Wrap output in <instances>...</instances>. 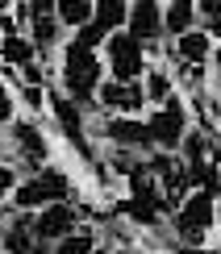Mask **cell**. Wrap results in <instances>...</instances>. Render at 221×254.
<instances>
[{
	"mask_svg": "<svg viewBox=\"0 0 221 254\" xmlns=\"http://www.w3.org/2000/svg\"><path fill=\"white\" fill-rule=\"evenodd\" d=\"M104 63H109V71H113V83H134V79H142L146 75V50H142V42L138 38H130L125 29H117V34H109L104 38Z\"/></svg>",
	"mask_w": 221,
	"mask_h": 254,
	"instance_id": "1",
	"label": "cell"
},
{
	"mask_svg": "<svg viewBox=\"0 0 221 254\" xmlns=\"http://www.w3.org/2000/svg\"><path fill=\"white\" fill-rule=\"evenodd\" d=\"M146 129H150V142H159V150H180V137L188 133V117H184V100L175 96H167V104L159 113H154L150 121H146Z\"/></svg>",
	"mask_w": 221,
	"mask_h": 254,
	"instance_id": "2",
	"label": "cell"
},
{
	"mask_svg": "<svg viewBox=\"0 0 221 254\" xmlns=\"http://www.w3.org/2000/svg\"><path fill=\"white\" fill-rule=\"evenodd\" d=\"M46 88H50V113H55L59 133L67 137L71 146H75V154H79V158L96 163V158H92V142H88V133H83V113H79L67 96H59V88H55V83H46Z\"/></svg>",
	"mask_w": 221,
	"mask_h": 254,
	"instance_id": "3",
	"label": "cell"
},
{
	"mask_svg": "<svg viewBox=\"0 0 221 254\" xmlns=\"http://www.w3.org/2000/svg\"><path fill=\"white\" fill-rule=\"evenodd\" d=\"M75 225H79L75 204H67V200L46 204V208L34 217V242H50V246H55V242H63V238L75 234Z\"/></svg>",
	"mask_w": 221,
	"mask_h": 254,
	"instance_id": "4",
	"label": "cell"
},
{
	"mask_svg": "<svg viewBox=\"0 0 221 254\" xmlns=\"http://www.w3.org/2000/svg\"><path fill=\"white\" fill-rule=\"evenodd\" d=\"M96 129L109 137L117 150H150V146H154L142 117H109V113H104V121L96 125Z\"/></svg>",
	"mask_w": 221,
	"mask_h": 254,
	"instance_id": "5",
	"label": "cell"
},
{
	"mask_svg": "<svg viewBox=\"0 0 221 254\" xmlns=\"http://www.w3.org/2000/svg\"><path fill=\"white\" fill-rule=\"evenodd\" d=\"M125 34L138 38L142 46L163 42V4L159 0H134L130 4V21H125Z\"/></svg>",
	"mask_w": 221,
	"mask_h": 254,
	"instance_id": "6",
	"label": "cell"
},
{
	"mask_svg": "<svg viewBox=\"0 0 221 254\" xmlns=\"http://www.w3.org/2000/svg\"><path fill=\"white\" fill-rule=\"evenodd\" d=\"M8 129H13V142H17V158L29 167V171H42V167H46V158H50L46 133H42L34 121H13Z\"/></svg>",
	"mask_w": 221,
	"mask_h": 254,
	"instance_id": "7",
	"label": "cell"
},
{
	"mask_svg": "<svg viewBox=\"0 0 221 254\" xmlns=\"http://www.w3.org/2000/svg\"><path fill=\"white\" fill-rule=\"evenodd\" d=\"M175 225H188V229H213V221H217V200H209L205 192H188V200L180 208H175Z\"/></svg>",
	"mask_w": 221,
	"mask_h": 254,
	"instance_id": "8",
	"label": "cell"
},
{
	"mask_svg": "<svg viewBox=\"0 0 221 254\" xmlns=\"http://www.w3.org/2000/svg\"><path fill=\"white\" fill-rule=\"evenodd\" d=\"M63 75H88V79H104V59L96 50H83L75 42H67L63 46Z\"/></svg>",
	"mask_w": 221,
	"mask_h": 254,
	"instance_id": "9",
	"label": "cell"
},
{
	"mask_svg": "<svg viewBox=\"0 0 221 254\" xmlns=\"http://www.w3.org/2000/svg\"><path fill=\"white\" fill-rule=\"evenodd\" d=\"M209 55H213V42L205 38V29H201V25H196L192 34L175 38V46H171V59H175V63H184V67H205Z\"/></svg>",
	"mask_w": 221,
	"mask_h": 254,
	"instance_id": "10",
	"label": "cell"
},
{
	"mask_svg": "<svg viewBox=\"0 0 221 254\" xmlns=\"http://www.w3.org/2000/svg\"><path fill=\"white\" fill-rule=\"evenodd\" d=\"M196 25H201V17H196L192 0H171V4H163V34L184 38V34H192Z\"/></svg>",
	"mask_w": 221,
	"mask_h": 254,
	"instance_id": "11",
	"label": "cell"
},
{
	"mask_svg": "<svg viewBox=\"0 0 221 254\" xmlns=\"http://www.w3.org/2000/svg\"><path fill=\"white\" fill-rule=\"evenodd\" d=\"M34 179L42 184V192H46L50 204H59V200H67V204H71V192H75V184H71V175L63 171V167H50V163H46Z\"/></svg>",
	"mask_w": 221,
	"mask_h": 254,
	"instance_id": "12",
	"label": "cell"
},
{
	"mask_svg": "<svg viewBox=\"0 0 221 254\" xmlns=\"http://www.w3.org/2000/svg\"><path fill=\"white\" fill-rule=\"evenodd\" d=\"M117 213H121V217H130L134 225H142V229H154V225L163 221L167 208H163V200H121Z\"/></svg>",
	"mask_w": 221,
	"mask_h": 254,
	"instance_id": "13",
	"label": "cell"
},
{
	"mask_svg": "<svg viewBox=\"0 0 221 254\" xmlns=\"http://www.w3.org/2000/svg\"><path fill=\"white\" fill-rule=\"evenodd\" d=\"M92 21H96L104 34H117V29H125V21H130V4L125 0H96L92 4Z\"/></svg>",
	"mask_w": 221,
	"mask_h": 254,
	"instance_id": "14",
	"label": "cell"
},
{
	"mask_svg": "<svg viewBox=\"0 0 221 254\" xmlns=\"http://www.w3.org/2000/svg\"><path fill=\"white\" fill-rule=\"evenodd\" d=\"M34 59H38V50H34V42H29V34H8L4 42H0V63H8V67L21 71Z\"/></svg>",
	"mask_w": 221,
	"mask_h": 254,
	"instance_id": "15",
	"label": "cell"
},
{
	"mask_svg": "<svg viewBox=\"0 0 221 254\" xmlns=\"http://www.w3.org/2000/svg\"><path fill=\"white\" fill-rule=\"evenodd\" d=\"M59 29L63 25H59L55 17H38L34 25H29V42H34V50H38L42 59H50L59 50Z\"/></svg>",
	"mask_w": 221,
	"mask_h": 254,
	"instance_id": "16",
	"label": "cell"
},
{
	"mask_svg": "<svg viewBox=\"0 0 221 254\" xmlns=\"http://www.w3.org/2000/svg\"><path fill=\"white\" fill-rule=\"evenodd\" d=\"M171 75H167L163 67H146V75H142V92H146V104H167V96H171Z\"/></svg>",
	"mask_w": 221,
	"mask_h": 254,
	"instance_id": "17",
	"label": "cell"
},
{
	"mask_svg": "<svg viewBox=\"0 0 221 254\" xmlns=\"http://www.w3.org/2000/svg\"><path fill=\"white\" fill-rule=\"evenodd\" d=\"M55 21L59 25H71V29L88 25L92 21V0H55Z\"/></svg>",
	"mask_w": 221,
	"mask_h": 254,
	"instance_id": "18",
	"label": "cell"
},
{
	"mask_svg": "<svg viewBox=\"0 0 221 254\" xmlns=\"http://www.w3.org/2000/svg\"><path fill=\"white\" fill-rule=\"evenodd\" d=\"M13 204H17V213H34V208H46L50 200H46L38 179H21V184L13 188Z\"/></svg>",
	"mask_w": 221,
	"mask_h": 254,
	"instance_id": "19",
	"label": "cell"
},
{
	"mask_svg": "<svg viewBox=\"0 0 221 254\" xmlns=\"http://www.w3.org/2000/svg\"><path fill=\"white\" fill-rule=\"evenodd\" d=\"M100 246V242H96V229H92V225H75V234H71V238H63V242H55V254H92V250H96Z\"/></svg>",
	"mask_w": 221,
	"mask_h": 254,
	"instance_id": "20",
	"label": "cell"
},
{
	"mask_svg": "<svg viewBox=\"0 0 221 254\" xmlns=\"http://www.w3.org/2000/svg\"><path fill=\"white\" fill-rule=\"evenodd\" d=\"M201 158H209V137L205 129H188L180 137V163H201Z\"/></svg>",
	"mask_w": 221,
	"mask_h": 254,
	"instance_id": "21",
	"label": "cell"
},
{
	"mask_svg": "<svg viewBox=\"0 0 221 254\" xmlns=\"http://www.w3.org/2000/svg\"><path fill=\"white\" fill-rule=\"evenodd\" d=\"M146 113V92H142V83L134 79V83H121V113L117 117H142Z\"/></svg>",
	"mask_w": 221,
	"mask_h": 254,
	"instance_id": "22",
	"label": "cell"
},
{
	"mask_svg": "<svg viewBox=\"0 0 221 254\" xmlns=\"http://www.w3.org/2000/svg\"><path fill=\"white\" fill-rule=\"evenodd\" d=\"M96 109H104L109 117H117L121 113V83H113V79L96 83Z\"/></svg>",
	"mask_w": 221,
	"mask_h": 254,
	"instance_id": "23",
	"label": "cell"
},
{
	"mask_svg": "<svg viewBox=\"0 0 221 254\" xmlns=\"http://www.w3.org/2000/svg\"><path fill=\"white\" fill-rule=\"evenodd\" d=\"M104 38H109V34H104L96 21H88V25H79V29H75V38H71V42H75V46H83V50H100V46H104Z\"/></svg>",
	"mask_w": 221,
	"mask_h": 254,
	"instance_id": "24",
	"label": "cell"
},
{
	"mask_svg": "<svg viewBox=\"0 0 221 254\" xmlns=\"http://www.w3.org/2000/svg\"><path fill=\"white\" fill-rule=\"evenodd\" d=\"M13 121H17V92L0 83V125H13Z\"/></svg>",
	"mask_w": 221,
	"mask_h": 254,
	"instance_id": "25",
	"label": "cell"
},
{
	"mask_svg": "<svg viewBox=\"0 0 221 254\" xmlns=\"http://www.w3.org/2000/svg\"><path fill=\"white\" fill-rule=\"evenodd\" d=\"M21 184V175H17V167L13 163H0V200L4 196H13V188Z\"/></svg>",
	"mask_w": 221,
	"mask_h": 254,
	"instance_id": "26",
	"label": "cell"
},
{
	"mask_svg": "<svg viewBox=\"0 0 221 254\" xmlns=\"http://www.w3.org/2000/svg\"><path fill=\"white\" fill-rule=\"evenodd\" d=\"M17 92H21V100H25L34 113L42 109V104H46V88H17Z\"/></svg>",
	"mask_w": 221,
	"mask_h": 254,
	"instance_id": "27",
	"label": "cell"
},
{
	"mask_svg": "<svg viewBox=\"0 0 221 254\" xmlns=\"http://www.w3.org/2000/svg\"><path fill=\"white\" fill-rule=\"evenodd\" d=\"M196 17L217 21V17H221V0H196Z\"/></svg>",
	"mask_w": 221,
	"mask_h": 254,
	"instance_id": "28",
	"label": "cell"
},
{
	"mask_svg": "<svg viewBox=\"0 0 221 254\" xmlns=\"http://www.w3.org/2000/svg\"><path fill=\"white\" fill-rule=\"evenodd\" d=\"M0 34H21V29H17V21H13V8H0Z\"/></svg>",
	"mask_w": 221,
	"mask_h": 254,
	"instance_id": "29",
	"label": "cell"
},
{
	"mask_svg": "<svg viewBox=\"0 0 221 254\" xmlns=\"http://www.w3.org/2000/svg\"><path fill=\"white\" fill-rule=\"evenodd\" d=\"M175 254H217V250H209V246H196V250L192 246H175Z\"/></svg>",
	"mask_w": 221,
	"mask_h": 254,
	"instance_id": "30",
	"label": "cell"
},
{
	"mask_svg": "<svg viewBox=\"0 0 221 254\" xmlns=\"http://www.w3.org/2000/svg\"><path fill=\"white\" fill-rule=\"evenodd\" d=\"M29 254H55V246H50V242H38V246L29 250Z\"/></svg>",
	"mask_w": 221,
	"mask_h": 254,
	"instance_id": "31",
	"label": "cell"
},
{
	"mask_svg": "<svg viewBox=\"0 0 221 254\" xmlns=\"http://www.w3.org/2000/svg\"><path fill=\"white\" fill-rule=\"evenodd\" d=\"M209 59H213V67L221 71V46H213V55H209Z\"/></svg>",
	"mask_w": 221,
	"mask_h": 254,
	"instance_id": "32",
	"label": "cell"
},
{
	"mask_svg": "<svg viewBox=\"0 0 221 254\" xmlns=\"http://www.w3.org/2000/svg\"><path fill=\"white\" fill-rule=\"evenodd\" d=\"M217 221H221V204H217Z\"/></svg>",
	"mask_w": 221,
	"mask_h": 254,
	"instance_id": "33",
	"label": "cell"
}]
</instances>
